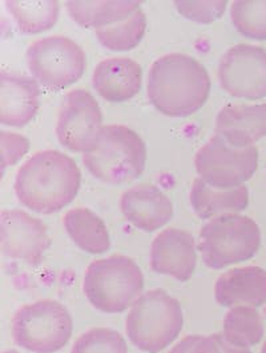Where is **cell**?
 Wrapping results in <instances>:
<instances>
[{
    "label": "cell",
    "instance_id": "1",
    "mask_svg": "<svg viewBox=\"0 0 266 353\" xmlns=\"http://www.w3.org/2000/svg\"><path fill=\"white\" fill-rule=\"evenodd\" d=\"M81 174L74 159L59 151H39L18 171L15 195L34 212L51 215L61 211L77 196Z\"/></svg>",
    "mask_w": 266,
    "mask_h": 353
},
{
    "label": "cell",
    "instance_id": "2",
    "mask_svg": "<svg viewBox=\"0 0 266 353\" xmlns=\"http://www.w3.org/2000/svg\"><path fill=\"white\" fill-rule=\"evenodd\" d=\"M205 67L185 54H168L150 70L147 94L153 107L171 118H185L203 108L209 98Z\"/></svg>",
    "mask_w": 266,
    "mask_h": 353
},
{
    "label": "cell",
    "instance_id": "3",
    "mask_svg": "<svg viewBox=\"0 0 266 353\" xmlns=\"http://www.w3.org/2000/svg\"><path fill=\"white\" fill-rule=\"evenodd\" d=\"M83 163L97 180L120 185L141 176L147 164V145L132 128L121 124L103 127L95 148L83 154Z\"/></svg>",
    "mask_w": 266,
    "mask_h": 353
},
{
    "label": "cell",
    "instance_id": "4",
    "mask_svg": "<svg viewBox=\"0 0 266 353\" xmlns=\"http://www.w3.org/2000/svg\"><path fill=\"white\" fill-rule=\"evenodd\" d=\"M144 275L128 256L112 255L92 261L83 279L91 305L104 314H120L143 294Z\"/></svg>",
    "mask_w": 266,
    "mask_h": 353
},
{
    "label": "cell",
    "instance_id": "5",
    "mask_svg": "<svg viewBox=\"0 0 266 353\" xmlns=\"http://www.w3.org/2000/svg\"><path fill=\"white\" fill-rule=\"evenodd\" d=\"M184 327V314L177 299L164 290L141 294L125 320V332L136 348L160 353L178 337Z\"/></svg>",
    "mask_w": 266,
    "mask_h": 353
},
{
    "label": "cell",
    "instance_id": "6",
    "mask_svg": "<svg viewBox=\"0 0 266 353\" xmlns=\"http://www.w3.org/2000/svg\"><path fill=\"white\" fill-rule=\"evenodd\" d=\"M261 247L258 224L238 214H225L210 219L200 230L198 251L210 270H223L247 261Z\"/></svg>",
    "mask_w": 266,
    "mask_h": 353
},
{
    "label": "cell",
    "instance_id": "7",
    "mask_svg": "<svg viewBox=\"0 0 266 353\" xmlns=\"http://www.w3.org/2000/svg\"><path fill=\"white\" fill-rule=\"evenodd\" d=\"M74 320L67 307L44 299L19 308L11 320L17 345L32 353H57L70 341Z\"/></svg>",
    "mask_w": 266,
    "mask_h": 353
},
{
    "label": "cell",
    "instance_id": "8",
    "mask_svg": "<svg viewBox=\"0 0 266 353\" xmlns=\"http://www.w3.org/2000/svg\"><path fill=\"white\" fill-rule=\"evenodd\" d=\"M27 64L40 85L59 91L83 77L87 58L83 48L65 37H47L27 50Z\"/></svg>",
    "mask_w": 266,
    "mask_h": 353
},
{
    "label": "cell",
    "instance_id": "9",
    "mask_svg": "<svg viewBox=\"0 0 266 353\" xmlns=\"http://www.w3.org/2000/svg\"><path fill=\"white\" fill-rule=\"evenodd\" d=\"M198 177L216 188H236L245 185L258 168V150L234 147L220 135H214L194 157Z\"/></svg>",
    "mask_w": 266,
    "mask_h": 353
},
{
    "label": "cell",
    "instance_id": "10",
    "mask_svg": "<svg viewBox=\"0 0 266 353\" xmlns=\"http://www.w3.org/2000/svg\"><path fill=\"white\" fill-rule=\"evenodd\" d=\"M103 131V114L96 99L85 90L68 92L60 105L57 138L61 147L87 154L92 151Z\"/></svg>",
    "mask_w": 266,
    "mask_h": 353
},
{
    "label": "cell",
    "instance_id": "11",
    "mask_svg": "<svg viewBox=\"0 0 266 353\" xmlns=\"http://www.w3.org/2000/svg\"><path fill=\"white\" fill-rule=\"evenodd\" d=\"M218 80L223 90L234 98H265V48L252 44H236L229 48L218 65Z\"/></svg>",
    "mask_w": 266,
    "mask_h": 353
},
{
    "label": "cell",
    "instance_id": "12",
    "mask_svg": "<svg viewBox=\"0 0 266 353\" xmlns=\"http://www.w3.org/2000/svg\"><path fill=\"white\" fill-rule=\"evenodd\" d=\"M3 255L38 267L51 247L47 225L19 210H4L0 215Z\"/></svg>",
    "mask_w": 266,
    "mask_h": 353
},
{
    "label": "cell",
    "instance_id": "13",
    "mask_svg": "<svg viewBox=\"0 0 266 353\" xmlns=\"http://www.w3.org/2000/svg\"><path fill=\"white\" fill-rule=\"evenodd\" d=\"M150 257L156 274L188 281L197 265L196 241L187 231L168 228L153 239Z\"/></svg>",
    "mask_w": 266,
    "mask_h": 353
},
{
    "label": "cell",
    "instance_id": "14",
    "mask_svg": "<svg viewBox=\"0 0 266 353\" xmlns=\"http://www.w3.org/2000/svg\"><path fill=\"white\" fill-rule=\"evenodd\" d=\"M120 210L134 228L145 232L160 230L173 217L171 199L152 184H139L125 191L120 197Z\"/></svg>",
    "mask_w": 266,
    "mask_h": 353
},
{
    "label": "cell",
    "instance_id": "15",
    "mask_svg": "<svg viewBox=\"0 0 266 353\" xmlns=\"http://www.w3.org/2000/svg\"><path fill=\"white\" fill-rule=\"evenodd\" d=\"M0 121L10 127H23L32 121L40 107V88L35 79L1 71Z\"/></svg>",
    "mask_w": 266,
    "mask_h": 353
},
{
    "label": "cell",
    "instance_id": "16",
    "mask_svg": "<svg viewBox=\"0 0 266 353\" xmlns=\"http://www.w3.org/2000/svg\"><path fill=\"white\" fill-rule=\"evenodd\" d=\"M214 299L221 307L247 305L260 308L266 303V271L247 265L229 270L214 284Z\"/></svg>",
    "mask_w": 266,
    "mask_h": 353
},
{
    "label": "cell",
    "instance_id": "17",
    "mask_svg": "<svg viewBox=\"0 0 266 353\" xmlns=\"http://www.w3.org/2000/svg\"><path fill=\"white\" fill-rule=\"evenodd\" d=\"M143 83L140 64L130 58H108L96 65L92 84L100 98L120 103L134 98Z\"/></svg>",
    "mask_w": 266,
    "mask_h": 353
},
{
    "label": "cell",
    "instance_id": "18",
    "mask_svg": "<svg viewBox=\"0 0 266 353\" xmlns=\"http://www.w3.org/2000/svg\"><path fill=\"white\" fill-rule=\"evenodd\" d=\"M216 134L234 147L254 145L266 137V103L224 107L216 119Z\"/></svg>",
    "mask_w": 266,
    "mask_h": 353
},
{
    "label": "cell",
    "instance_id": "19",
    "mask_svg": "<svg viewBox=\"0 0 266 353\" xmlns=\"http://www.w3.org/2000/svg\"><path fill=\"white\" fill-rule=\"evenodd\" d=\"M190 201L194 214L203 220H208L225 214H238L247 210L249 190L247 185L216 188L197 177L190 190Z\"/></svg>",
    "mask_w": 266,
    "mask_h": 353
},
{
    "label": "cell",
    "instance_id": "20",
    "mask_svg": "<svg viewBox=\"0 0 266 353\" xmlns=\"http://www.w3.org/2000/svg\"><path fill=\"white\" fill-rule=\"evenodd\" d=\"M63 224L71 240L88 254L101 255L111 247L105 223L88 208H74L63 217Z\"/></svg>",
    "mask_w": 266,
    "mask_h": 353
},
{
    "label": "cell",
    "instance_id": "21",
    "mask_svg": "<svg viewBox=\"0 0 266 353\" xmlns=\"http://www.w3.org/2000/svg\"><path fill=\"white\" fill-rule=\"evenodd\" d=\"M65 7L79 26L99 30L130 18L141 1H67Z\"/></svg>",
    "mask_w": 266,
    "mask_h": 353
},
{
    "label": "cell",
    "instance_id": "22",
    "mask_svg": "<svg viewBox=\"0 0 266 353\" xmlns=\"http://www.w3.org/2000/svg\"><path fill=\"white\" fill-rule=\"evenodd\" d=\"M221 334L233 345L254 347L264 337V320L257 308L237 305L225 314Z\"/></svg>",
    "mask_w": 266,
    "mask_h": 353
},
{
    "label": "cell",
    "instance_id": "23",
    "mask_svg": "<svg viewBox=\"0 0 266 353\" xmlns=\"http://www.w3.org/2000/svg\"><path fill=\"white\" fill-rule=\"evenodd\" d=\"M6 8L20 31L27 35L52 28L60 12L57 1H6Z\"/></svg>",
    "mask_w": 266,
    "mask_h": 353
},
{
    "label": "cell",
    "instance_id": "24",
    "mask_svg": "<svg viewBox=\"0 0 266 353\" xmlns=\"http://www.w3.org/2000/svg\"><path fill=\"white\" fill-rule=\"evenodd\" d=\"M147 31V17L143 10H137L127 19L112 26L95 30L100 44L111 51H130L139 46Z\"/></svg>",
    "mask_w": 266,
    "mask_h": 353
},
{
    "label": "cell",
    "instance_id": "25",
    "mask_svg": "<svg viewBox=\"0 0 266 353\" xmlns=\"http://www.w3.org/2000/svg\"><path fill=\"white\" fill-rule=\"evenodd\" d=\"M230 18L241 35L266 40V1H234L230 6Z\"/></svg>",
    "mask_w": 266,
    "mask_h": 353
},
{
    "label": "cell",
    "instance_id": "26",
    "mask_svg": "<svg viewBox=\"0 0 266 353\" xmlns=\"http://www.w3.org/2000/svg\"><path fill=\"white\" fill-rule=\"evenodd\" d=\"M71 353H128V347L117 331L92 328L77 339Z\"/></svg>",
    "mask_w": 266,
    "mask_h": 353
},
{
    "label": "cell",
    "instance_id": "27",
    "mask_svg": "<svg viewBox=\"0 0 266 353\" xmlns=\"http://www.w3.org/2000/svg\"><path fill=\"white\" fill-rule=\"evenodd\" d=\"M174 8L178 11L180 15L184 18L200 23V24H209L214 20L220 19L227 7L228 1L218 0V1H180L176 0L173 3Z\"/></svg>",
    "mask_w": 266,
    "mask_h": 353
},
{
    "label": "cell",
    "instance_id": "28",
    "mask_svg": "<svg viewBox=\"0 0 266 353\" xmlns=\"http://www.w3.org/2000/svg\"><path fill=\"white\" fill-rule=\"evenodd\" d=\"M0 147H1V174L6 168L14 165L24 157L30 150V141L19 134L1 131L0 132Z\"/></svg>",
    "mask_w": 266,
    "mask_h": 353
},
{
    "label": "cell",
    "instance_id": "29",
    "mask_svg": "<svg viewBox=\"0 0 266 353\" xmlns=\"http://www.w3.org/2000/svg\"><path fill=\"white\" fill-rule=\"evenodd\" d=\"M168 353H221V350L213 334H194L181 339Z\"/></svg>",
    "mask_w": 266,
    "mask_h": 353
},
{
    "label": "cell",
    "instance_id": "30",
    "mask_svg": "<svg viewBox=\"0 0 266 353\" xmlns=\"http://www.w3.org/2000/svg\"><path fill=\"white\" fill-rule=\"evenodd\" d=\"M213 337L217 341V344L221 350V353H252L249 348H243V347H237V345L230 344L228 340L223 336V334H214Z\"/></svg>",
    "mask_w": 266,
    "mask_h": 353
},
{
    "label": "cell",
    "instance_id": "31",
    "mask_svg": "<svg viewBox=\"0 0 266 353\" xmlns=\"http://www.w3.org/2000/svg\"><path fill=\"white\" fill-rule=\"evenodd\" d=\"M261 353H266V340L264 345H263V348H261Z\"/></svg>",
    "mask_w": 266,
    "mask_h": 353
},
{
    "label": "cell",
    "instance_id": "32",
    "mask_svg": "<svg viewBox=\"0 0 266 353\" xmlns=\"http://www.w3.org/2000/svg\"><path fill=\"white\" fill-rule=\"evenodd\" d=\"M1 353H19L18 351H14V350H10V351H4V352Z\"/></svg>",
    "mask_w": 266,
    "mask_h": 353
}]
</instances>
